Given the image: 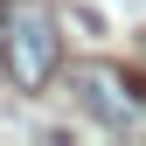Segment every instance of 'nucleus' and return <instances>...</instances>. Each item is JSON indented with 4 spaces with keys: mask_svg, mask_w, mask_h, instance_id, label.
<instances>
[{
    "mask_svg": "<svg viewBox=\"0 0 146 146\" xmlns=\"http://www.w3.org/2000/svg\"><path fill=\"white\" fill-rule=\"evenodd\" d=\"M0 70L28 98L63 77V14L49 0H0Z\"/></svg>",
    "mask_w": 146,
    "mask_h": 146,
    "instance_id": "obj_1",
    "label": "nucleus"
},
{
    "mask_svg": "<svg viewBox=\"0 0 146 146\" xmlns=\"http://www.w3.org/2000/svg\"><path fill=\"white\" fill-rule=\"evenodd\" d=\"M70 98L84 118H98L104 132L146 139V77L125 63H77L70 70Z\"/></svg>",
    "mask_w": 146,
    "mask_h": 146,
    "instance_id": "obj_2",
    "label": "nucleus"
}]
</instances>
